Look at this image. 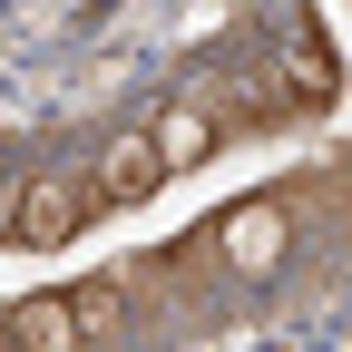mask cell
<instances>
[{
  "mask_svg": "<svg viewBox=\"0 0 352 352\" xmlns=\"http://www.w3.org/2000/svg\"><path fill=\"white\" fill-rule=\"evenodd\" d=\"M0 215H10V166H0Z\"/></svg>",
  "mask_w": 352,
  "mask_h": 352,
  "instance_id": "cell-8",
  "label": "cell"
},
{
  "mask_svg": "<svg viewBox=\"0 0 352 352\" xmlns=\"http://www.w3.org/2000/svg\"><path fill=\"white\" fill-rule=\"evenodd\" d=\"M147 147H157V166H166V176H186V166H206V157H215V127H206L186 98H176V108L147 127Z\"/></svg>",
  "mask_w": 352,
  "mask_h": 352,
  "instance_id": "cell-6",
  "label": "cell"
},
{
  "mask_svg": "<svg viewBox=\"0 0 352 352\" xmlns=\"http://www.w3.org/2000/svg\"><path fill=\"white\" fill-rule=\"evenodd\" d=\"M0 342H10V352H78L69 294H20L10 314H0Z\"/></svg>",
  "mask_w": 352,
  "mask_h": 352,
  "instance_id": "cell-4",
  "label": "cell"
},
{
  "mask_svg": "<svg viewBox=\"0 0 352 352\" xmlns=\"http://www.w3.org/2000/svg\"><path fill=\"white\" fill-rule=\"evenodd\" d=\"M69 323H78V342L118 333V323H127V284H118V274H88V284H69Z\"/></svg>",
  "mask_w": 352,
  "mask_h": 352,
  "instance_id": "cell-7",
  "label": "cell"
},
{
  "mask_svg": "<svg viewBox=\"0 0 352 352\" xmlns=\"http://www.w3.org/2000/svg\"><path fill=\"white\" fill-rule=\"evenodd\" d=\"M215 245H226L235 274H284V254H294V206L284 196H235L226 206V226H215Z\"/></svg>",
  "mask_w": 352,
  "mask_h": 352,
  "instance_id": "cell-1",
  "label": "cell"
},
{
  "mask_svg": "<svg viewBox=\"0 0 352 352\" xmlns=\"http://www.w3.org/2000/svg\"><path fill=\"white\" fill-rule=\"evenodd\" d=\"M78 226H88V186H69V176H30V186H10V215H0L10 245H69Z\"/></svg>",
  "mask_w": 352,
  "mask_h": 352,
  "instance_id": "cell-2",
  "label": "cell"
},
{
  "mask_svg": "<svg viewBox=\"0 0 352 352\" xmlns=\"http://www.w3.org/2000/svg\"><path fill=\"white\" fill-rule=\"evenodd\" d=\"M157 186H166V166H157L147 127H138V138H108V147H98V176H88V206H147Z\"/></svg>",
  "mask_w": 352,
  "mask_h": 352,
  "instance_id": "cell-3",
  "label": "cell"
},
{
  "mask_svg": "<svg viewBox=\"0 0 352 352\" xmlns=\"http://www.w3.org/2000/svg\"><path fill=\"white\" fill-rule=\"evenodd\" d=\"M264 78L284 88V108H333V98H342V59H333V50H294V59H274Z\"/></svg>",
  "mask_w": 352,
  "mask_h": 352,
  "instance_id": "cell-5",
  "label": "cell"
}]
</instances>
